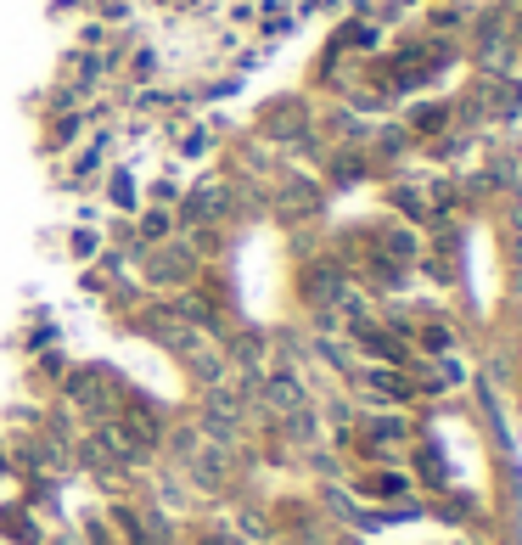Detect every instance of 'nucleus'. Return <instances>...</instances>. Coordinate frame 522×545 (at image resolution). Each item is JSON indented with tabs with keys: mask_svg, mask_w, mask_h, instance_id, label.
I'll return each instance as SVG.
<instances>
[{
	"mask_svg": "<svg viewBox=\"0 0 522 545\" xmlns=\"http://www.w3.org/2000/svg\"><path fill=\"white\" fill-rule=\"evenodd\" d=\"M522 107V85H500L495 90V113H517Z\"/></svg>",
	"mask_w": 522,
	"mask_h": 545,
	"instance_id": "7",
	"label": "nucleus"
},
{
	"mask_svg": "<svg viewBox=\"0 0 522 545\" xmlns=\"http://www.w3.org/2000/svg\"><path fill=\"white\" fill-rule=\"evenodd\" d=\"M387 247H394V253H416V237H405V231H394V237H387Z\"/></svg>",
	"mask_w": 522,
	"mask_h": 545,
	"instance_id": "10",
	"label": "nucleus"
},
{
	"mask_svg": "<svg viewBox=\"0 0 522 545\" xmlns=\"http://www.w3.org/2000/svg\"><path fill=\"white\" fill-rule=\"evenodd\" d=\"M309 6H337V0H309Z\"/></svg>",
	"mask_w": 522,
	"mask_h": 545,
	"instance_id": "12",
	"label": "nucleus"
},
{
	"mask_svg": "<svg viewBox=\"0 0 522 545\" xmlns=\"http://www.w3.org/2000/svg\"><path fill=\"white\" fill-rule=\"evenodd\" d=\"M242 545H270V540H242Z\"/></svg>",
	"mask_w": 522,
	"mask_h": 545,
	"instance_id": "13",
	"label": "nucleus"
},
{
	"mask_svg": "<svg viewBox=\"0 0 522 545\" xmlns=\"http://www.w3.org/2000/svg\"><path fill=\"white\" fill-rule=\"evenodd\" d=\"M366 433L394 444V439H405V433H410V422H405V416H371V422H366Z\"/></svg>",
	"mask_w": 522,
	"mask_h": 545,
	"instance_id": "3",
	"label": "nucleus"
},
{
	"mask_svg": "<svg viewBox=\"0 0 522 545\" xmlns=\"http://www.w3.org/2000/svg\"><path fill=\"white\" fill-rule=\"evenodd\" d=\"M180 315H186V320H197V327H208V320H214L203 298H180Z\"/></svg>",
	"mask_w": 522,
	"mask_h": 545,
	"instance_id": "8",
	"label": "nucleus"
},
{
	"mask_svg": "<svg viewBox=\"0 0 522 545\" xmlns=\"http://www.w3.org/2000/svg\"><path fill=\"white\" fill-rule=\"evenodd\" d=\"M136 231H141V242H163V237L175 231V214H169V208H146Z\"/></svg>",
	"mask_w": 522,
	"mask_h": 545,
	"instance_id": "2",
	"label": "nucleus"
},
{
	"mask_svg": "<svg viewBox=\"0 0 522 545\" xmlns=\"http://www.w3.org/2000/svg\"><path fill=\"white\" fill-rule=\"evenodd\" d=\"M214 146V136H208V124H191V130L180 136V157H203Z\"/></svg>",
	"mask_w": 522,
	"mask_h": 545,
	"instance_id": "4",
	"label": "nucleus"
},
{
	"mask_svg": "<svg viewBox=\"0 0 522 545\" xmlns=\"http://www.w3.org/2000/svg\"><path fill=\"white\" fill-rule=\"evenodd\" d=\"M197 545H242V540H236V534H203Z\"/></svg>",
	"mask_w": 522,
	"mask_h": 545,
	"instance_id": "11",
	"label": "nucleus"
},
{
	"mask_svg": "<svg viewBox=\"0 0 522 545\" xmlns=\"http://www.w3.org/2000/svg\"><path fill=\"white\" fill-rule=\"evenodd\" d=\"M74 253H79V259H90V253H95V231H79V237H74Z\"/></svg>",
	"mask_w": 522,
	"mask_h": 545,
	"instance_id": "9",
	"label": "nucleus"
},
{
	"mask_svg": "<svg viewBox=\"0 0 522 545\" xmlns=\"http://www.w3.org/2000/svg\"><path fill=\"white\" fill-rule=\"evenodd\" d=\"M113 203H118V208H136V180H129L124 169L113 175Z\"/></svg>",
	"mask_w": 522,
	"mask_h": 545,
	"instance_id": "6",
	"label": "nucleus"
},
{
	"mask_svg": "<svg viewBox=\"0 0 522 545\" xmlns=\"http://www.w3.org/2000/svg\"><path fill=\"white\" fill-rule=\"evenodd\" d=\"M265 399H270V405H276L281 416H292V410L304 405V382L292 377V371H276V377L265 382Z\"/></svg>",
	"mask_w": 522,
	"mask_h": 545,
	"instance_id": "1",
	"label": "nucleus"
},
{
	"mask_svg": "<svg viewBox=\"0 0 522 545\" xmlns=\"http://www.w3.org/2000/svg\"><path fill=\"white\" fill-rule=\"evenodd\" d=\"M366 495H376V500H399V495H405V478H399V472H382L376 484H366Z\"/></svg>",
	"mask_w": 522,
	"mask_h": 545,
	"instance_id": "5",
	"label": "nucleus"
}]
</instances>
